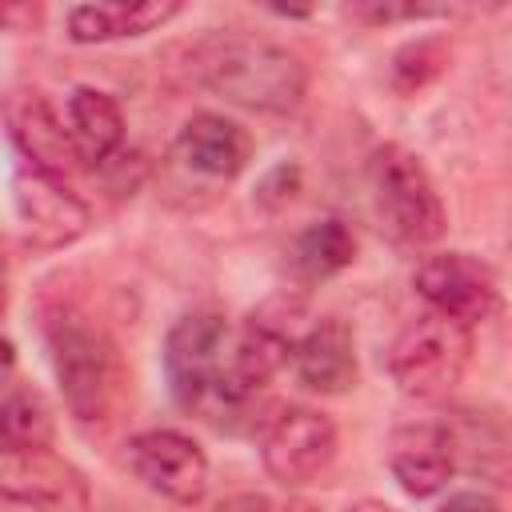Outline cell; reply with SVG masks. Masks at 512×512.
I'll return each instance as SVG.
<instances>
[{"mask_svg": "<svg viewBox=\"0 0 512 512\" xmlns=\"http://www.w3.org/2000/svg\"><path fill=\"white\" fill-rule=\"evenodd\" d=\"M192 76L220 100L268 116L296 112L308 92V68L292 48L240 28L196 40Z\"/></svg>", "mask_w": 512, "mask_h": 512, "instance_id": "1", "label": "cell"}, {"mask_svg": "<svg viewBox=\"0 0 512 512\" xmlns=\"http://www.w3.org/2000/svg\"><path fill=\"white\" fill-rule=\"evenodd\" d=\"M44 340H48V360H52L68 412L80 424L112 420L120 392H124V364H120L112 336L88 316L64 308L48 316Z\"/></svg>", "mask_w": 512, "mask_h": 512, "instance_id": "2", "label": "cell"}, {"mask_svg": "<svg viewBox=\"0 0 512 512\" xmlns=\"http://www.w3.org/2000/svg\"><path fill=\"white\" fill-rule=\"evenodd\" d=\"M368 188L372 208L384 232L400 244L424 248L436 244L448 228L444 200L424 168V160L404 144H380L368 156Z\"/></svg>", "mask_w": 512, "mask_h": 512, "instance_id": "3", "label": "cell"}, {"mask_svg": "<svg viewBox=\"0 0 512 512\" xmlns=\"http://www.w3.org/2000/svg\"><path fill=\"white\" fill-rule=\"evenodd\" d=\"M472 364V328L440 312L412 316L388 344V376L408 400L448 396Z\"/></svg>", "mask_w": 512, "mask_h": 512, "instance_id": "4", "label": "cell"}, {"mask_svg": "<svg viewBox=\"0 0 512 512\" xmlns=\"http://www.w3.org/2000/svg\"><path fill=\"white\" fill-rule=\"evenodd\" d=\"M228 344H232V328H228L224 312H216V308H192L168 328L164 372H168L172 400L184 412L212 416V400H216V384H220V372L228 360Z\"/></svg>", "mask_w": 512, "mask_h": 512, "instance_id": "5", "label": "cell"}, {"mask_svg": "<svg viewBox=\"0 0 512 512\" xmlns=\"http://www.w3.org/2000/svg\"><path fill=\"white\" fill-rule=\"evenodd\" d=\"M340 436L320 408L288 404L260 432V464L284 488H304L320 480L336 460Z\"/></svg>", "mask_w": 512, "mask_h": 512, "instance_id": "6", "label": "cell"}, {"mask_svg": "<svg viewBox=\"0 0 512 512\" xmlns=\"http://www.w3.org/2000/svg\"><path fill=\"white\" fill-rule=\"evenodd\" d=\"M12 212L32 248H64L92 224L88 204L64 184V176H52L24 160L12 172Z\"/></svg>", "mask_w": 512, "mask_h": 512, "instance_id": "7", "label": "cell"}, {"mask_svg": "<svg viewBox=\"0 0 512 512\" xmlns=\"http://www.w3.org/2000/svg\"><path fill=\"white\" fill-rule=\"evenodd\" d=\"M124 460L144 488H152L156 496H164L172 504L192 508L208 492V456L192 436H184L176 428L136 432L124 444Z\"/></svg>", "mask_w": 512, "mask_h": 512, "instance_id": "8", "label": "cell"}, {"mask_svg": "<svg viewBox=\"0 0 512 512\" xmlns=\"http://www.w3.org/2000/svg\"><path fill=\"white\" fill-rule=\"evenodd\" d=\"M412 288L416 296L448 316V320H460V324H484L496 308H500V284H496V272L468 256V252H436V256H424L420 268L412 272Z\"/></svg>", "mask_w": 512, "mask_h": 512, "instance_id": "9", "label": "cell"}, {"mask_svg": "<svg viewBox=\"0 0 512 512\" xmlns=\"http://www.w3.org/2000/svg\"><path fill=\"white\" fill-rule=\"evenodd\" d=\"M456 432L440 420L400 424L388 440V468L412 500L436 496L456 472Z\"/></svg>", "mask_w": 512, "mask_h": 512, "instance_id": "10", "label": "cell"}, {"mask_svg": "<svg viewBox=\"0 0 512 512\" xmlns=\"http://www.w3.org/2000/svg\"><path fill=\"white\" fill-rule=\"evenodd\" d=\"M4 500L32 504L40 512H88V484L84 476L56 460L52 448L44 452H4Z\"/></svg>", "mask_w": 512, "mask_h": 512, "instance_id": "11", "label": "cell"}, {"mask_svg": "<svg viewBox=\"0 0 512 512\" xmlns=\"http://www.w3.org/2000/svg\"><path fill=\"white\" fill-rule=\"evenodd\" d=\"M292 372L308 392L340 396L356 384L360 360H356V336L340 316H320L304 328L292 352Z\"/></svg>", "mask_w": 512, "mask_h": 512, "instance_id": "12", "label": "cell"}, {"mask_svg": "<svg viewBox=\"0 0 512 512\" xmlns=\"http://www.w3.org/2000/svg\"><path fill=\"white\" fill-rule=\"evenodd\" d=\"M176 160L196 176L236 180L252 160V136L220 112H196L176 136Z\"/></svg>", "mask_w": 512, "mask_h": 512, "instance_id": "13", "label": "cell"}, {"mask_svg": "<svg viewBox=\"0 0 512 512\" xmlns=\"http://www.w3.org/2000/svg\"><path fill=\"white\" fill-rule=\"evenodd\" d=\"M8 136H12V144H16L24 164H36V168H44L52 176H64L68 164H76L68 124H60L52 104L44 96H36V92L16 96L8 104Z\"/></svg>", "mask_w": 512, "mask_h": 512, "instance_id": "14", "label": "cell"}, {"mask_svg": "<svg viewBox=\"0 0 512 512\" xmlns=\"http://www.w3.org/2000/svg\"><path fill=\"white\" fill-rule=\"evenodd\" d=\"M180 16L176 0H108V4H76L68 8V36L76 44H108L164 28Z\"/></svg>", "mask_w": 512, "mask_h": 512, "instance_id": "15", "label": "cell"}, {"mask_svg": "<svg viewBox=\"0 0 512 512\" xmlns=\"http://www.w3.org/2000/svg\"><path fill=\"white\" fill-rule=\"evenodd\" d=\"M64 112H68L64 124H68V136H72L76 164L100 168L120 152V144H124V112H120L116 96L80 84V88H72Z\"/></svg>", "mask_w": 512, "mask_h": 512, "instance_id": "16", "label": "cell"}, {"mask_svg": "<svg viewBox=\"0 0 512 512\" xmlns=\"http://www.w3.org/2000/svg\"><path fill=\"white\" fill-rule=\"evenodd\" d=\"M356 260V236L344 220L336 216H324V220H312L296 240H292V252H288V264L296 272L300 284H316V280H328L336 272H344L348 264Z\"/></svg>", "mask_w": 512, "mask_h": 512, "instance_id": "17", "label": "cell"}, {"mask_svg": "<svg viewBox=\"0 0 512 512\" xmlns=\"http://www.w3.org/2000/svg\"><path fill=\"white\" fill-rule=\"evenodd\" d=\"M56 420L44 396L28 384L8 380L4 388V408H0V444L4 452H44L52 448Z\"/></svg>", "mask_w": 512, "mask_h": 512, "instance_id": "18", "label": "cell"}, {"mask_svg": "<svg viewBox=\"0 0 512 512\" xmlns=\"http://www.w3.org/2000/svg\"><path fill=\"white\" fill-rule=\"evenodd\" d=\"M444 64V44L440 40H416V44H404L392 60V84L400 92H416L424 88Z\"/></svg>", "mask_w": 512, "mask_h": 512, "instance_id": "19", "label": "cell"}, {"mask_svg": "<svg viewBox=\"0 0 512 512\" xmlns=\"http://www.w3.org/2000/svg\"><path fill=\"white\" fill-rule=\"evenodd\" d=\"M296 192H300V164L280 160V164L268 168L264 180L256 184V204L268 208V212H280V208H288V204L296 200Z\"/></svg>", "mask_w": 512, "mask_h": 512, "instance_id": "20", "label": "cell"}, {"mask_svg": "<svg viewBox=\"0 0 512 512\" xmlns=\"http://www.w3.org/2000/svg\"><path fill=\"white\" fill-rule=\"evenodd\" d=\"M436 512H500V504H496L488 492L468 488V492H452Z\"/></svg>", "mask_w": 512, "mask_h": 512, "instance_id": "21", "label": "cell"}, {"mask_svg": "<svg viewBox=\"0 0 512 512\" xmlns=\"http://www.w3.org/2000/svg\"><path fill=\"white\" fill-rule=\"evenodd\" d=\"M216 512H276V508H272V500H268V496L244 492V496H232V500H224Z\"/></svg>", "mask_w": 512, "mask_h": 512, "instance_id": "22", "label": "cell"}, {"mask_svg": "<svg viewBox=\"0 0 512 512\" xmlns=\"http://www.w3.org/2000/svg\"><path fill=\"white\" fill-rule=\"evenodd\" d=\"M348 512H396L392 504H380V500H360L356 508H348Z\"/></svg>", "mask_w": 512, "mask_h": 512, "instance_id": "23", "label": "cell"}, {"mask_svg": "<svg viewBox=\"0 0 512 512\" xmlns=\"http://www.w3.org/2000/svg\"><path fill=\"white\" fill-rule=\"evenodd\" d=\"M4 512H40L32 504H20V500H4Z\"/></svg>", "mask_w": 512, "mask_h": 512, "instance_id": "24", "label": "cell"}, {"mask_svg": "<svg viewBox=\"0 0 512 512\" xmlns=\"http://www.w3.org/2000/svg\"><path fill=\"white\" fill-rule=\"evenodd\" d=\"M288 512H316V508H288Z\"/></svg>", "mask_w": 512, "mask_h": 512, "instance_id": "25", "label": "cell"}]
</instances>
